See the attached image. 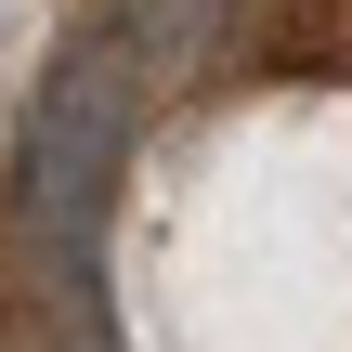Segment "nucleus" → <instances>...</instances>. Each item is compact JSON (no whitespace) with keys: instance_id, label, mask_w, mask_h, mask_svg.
<instances>
[{"instance_id":"1","label":"nucleus","mask_w":352,"mask_h":352,"mask_svg":"<svg viewBox=\"0 0 352 352\" xmlns=\"http://www.w3.org/2000/svg\"><path fill=\"white\" fill-rule=\"evenodd\" d=\"M0 39H13V0H0Z\"/></svg>"}]
</instances>
